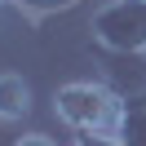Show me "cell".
<instances>
[{
	"mask_svg": "<svg viewBox=\"0 0 146 146\" xmlns=\"http://www.w3.org/2000/svg\"><path fill=\"white\" fill-rule=\"evenodd\" d=\"M119 98L111 84H93V80H75V84H62L53 93V115L62 119L66 128L75 133H98V137H115L119 128Z\"/></svg>",
	"mask_w": 146,
	"mask_h": 146,
	"instance_id": "cell-1",
	"label": "cell"
},
{
	"mask_svg": "<svg viewBox=\"0 0 146 146\" xmlns=\"http://www.w3.org/2000/svg\"><path fill=\"white\" fill-rule=\"evenodd\" d=\"M93 40L98 49L137 53L146 49V0H111L93 13Z\"/></svg>",
	"mask_w": 146,
	"mask_h": 146,
	"instance_id": "cell-2",
	"label": "cell"
},
{
	"mask_svg": "<svg viewBox=\"0 0 146 146\" xmlns=\"http://www.w3.org/2000/svg\"><path fill=\"white\" fill-rule=\"evenodd\" d=\"M102 62H106V84L119 98L124 93H146V49H137V53L102 49Z\"/></svg>",
	"mask_w": 146,
	"mask_h": 146,
	"instance_id": "cell-3",
	"label": "cell"
},
{
	"mask_svg": "<svg viewBox=\"0 0 146 146\" xmlns=\"http://www.w3.org/2000/svg\"><path fill=\"white\" fill-rule=\"evenodd\" d=\"M115 137L119 146H146V93H124Z\"/></svg>",
	"mask_w": 146,
	"mask_h": 146,
	"instance_id": "cell-4",
	"label": "cell"
},
{
	"mask_svg": "<svg viewBox=\"0 0 146 146\" xmlns=\"http://www.w3.org/2000/svg\"><path fill=\"white\" fill-rule=\"evenodd\" d=\"M31 111V84L22 75L5 71L0 75V119H22Z\"/></svg>",
	"mask_w": 146,
	"mask_h": 146,
	"instance_id": "cell-5",
	"label": "cell"
},
{
	"mask_svg": "<svg viewBox=\"0 0 146 146\" xmlns=\"http://www.w3.org/2000/svg\"><path fill=\"white\" fill-rule=\"evenodd\" d=\"M71 5H80V0H18V9L27 13V18H44V13H62V9H71Z\"/></svg>",
	"mask_w": 146,
	"mask_h": 146,
	"instance_id": "cell-6",
	"label": "cell"
},
{
	"mask_svg": "<svg viewBox=\"0 0 146 146\" xmlns=\"http://www.w3.org/2000/svg\"><path fill=\"white\" fill-rule=\"evenodd\" d=\"M75 146H119V137H98V133H80Z\"/></svg>",
	"mask_w": 146,
	"mask_h": 146,
	"instance_id": "cell-7",
	"label": "cell"
},
{
	"mask_svg": "<svg viewBox=\"0 0 146 146\" xmlns=\"http://www.w3.org/2000/svg\"><path fill=\"white\" fill-rule=\"evenodd\" d=\"M13 146H58V142H53L49 133H22V137H18Z\"/></svg>",
	"mask_w": 146,
	"mask_h": 146,
	"instance_id": "cell-8",
	"label": "cell"
},
{
	"mask_svg": "<svg viewBox=\"0 0 146 146\" xmlns=\"http://www.w3.org/2000/svg\"><path fill=\"white\" fill-rule=\"evenodd\" d=\"M0 5H18V0H0Z\"/></svg>",
	"mask_w": 146,
	"mask_h": 146,
	"instance_id": "cell-9",
	"label": "cell"
}]
</instances>
